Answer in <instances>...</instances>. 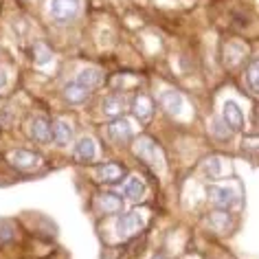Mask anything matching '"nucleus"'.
<instances>
[{
    "label": "nucleus",
    "mask_w": 259,
    "mask_h": 259,
    "mask_svg": "<svg viewBox=\"0 0 259 259\" xmlns=\"http://www.w3.org/2000/svg\"><path fill=\"white\" fill-rule=\"evenodd\" d=\"M206 196H209L211 204L218 206L220 211H229L235 209L239 204V193L231 187H220V185H209L206 187Z\"/></svg>",
    "instance_id": "obj_1"
},
{
    "label": "nucleus",
    "mask_w": 259,
    "mask_h": 259,
    "mask_svg": "<svg viewBox=\"0 0 259 259\" xmlns=\"http://www.w3.org/2000/svg\"><path fill=\"white\" fill-rule=\"evenodd\" d=\"M134 154H137L139 158H143L147 165H152L154 169H163V156H160V150L150 137L137 139V143H134Z\"/></svg>",
    "instance_id": "obj_2"
},
{
    "label": "nucleus",
    "mask_w": 259,
    "mask_h": 259,
    "mask_svg": "<svg viewBox=\"0 0 259 259\" xmlns=\"http://www.w3.org/2000/svg\"><path fill=\"white\" fill-rule=\"evenodd\" d=\"M145 224V215L139 211H127V213H121L119 218H116V224H114V231L119 237H130L134 235V233H139L141 229H143Z\"/></svg>",
    "instance_id": "obj_3"
},
{
    "label": "nucleus",
    "mask_w": 259,
    "mask_h": 259,
    "mask_svg": "<svg viewBox=\"0 0 259 259\" xmlns=\"http://www.w3.org/2000/svg\"><path fill=\"white\" fill-rule=\"evenodd\" d=\"M79 7H81L79 0H51L49 11H51V18H53V20L68 22L79 14Z\"/></svg>",
    "instance_id": "obj_4"
},
{
    "label": "nucleus",
    "mask_w": 259,
    "mask_h": 259,
    "mask_svg": "<svg viewBox=\"0 0 259 259\" xmlns=\"http://www.w3.org/2000/svg\"><path fill=\"white\" fill-rule=\"evenodd\" d=\"M222 119L226 121V125L231 130H242L244 127V112L242 106L235 99H226L222 106Z\"/></svg>",
    "instance_id": "obj_5"
},
{
    "label": "nucleus",
    "mask_w": 259,
    "mask_h": 259,
    "mask_svg": "<svg viewBox=\"0 0 259 259\" xmlns=\"http://www.w3.org/2000/svg\"><path fill=\"white\" fill-rule=\"evenodd\" d=\"M132 134H134V130L127 119H116L108 125V137L116 141V143H125V141L132 139Z\"/></svg>",
    "instance_id": "obj_6"
},
{
    "label": "nucleus",
    "mask_w": 259,
    "mask_h": 259,
    "mask_svg": "<svg viewBox=\"0 0 259 259\" xmlns=\"http://www.w3.org/2000/svg\"><path fill=\"white\" fill-rule=\"evenodd\" d=\"M40 163H42V158L37 156V154L29 152V150H16L14 154H11V165H16L18 169H22V171L35 169Z\"/></svg>",
    "instance_id": "obj_7"
},
{
    "label": "nucleus",
    "mask_w": 259,
    "mask_h": 259,
    "mask_svg": "<svg viewBox=\"0 0 259 259\" xmlns=\"http://www.w3.org/2000/svg\"><path fill=\"white\" fill-rule=\"evenodd\" d=\"M31 137H33L37 143H49L53 141V125L44 119V116H35L31 121Z\"/></svg>",
    "instance_id": "obj_8"
},
{
    "label": "nucleus",
    "mask_w": 259,
    "mask_h": 259,
    "mask_svg": "<svg viewBox=\"0 0 259 259\" xmlns=\"http://www.w3.org/2000/svg\"><path fill=\"white\" fill-rule=\"evenodd\" d=\"M132 112H134V116H137L139 121L147 123L152 119V114H154L152 99L147 95H137V97H134V101H132Z\"/></svg>",
    "instance_id": "obj_9"
},
{
    "label": "nucleus",
    "mask_w": 259,
    "mask_h": 259,
    "mask_svg": "<svg viewBox=\"0 0 259 259\" xmlns=\"http://www.w3.org/2000/svg\"><path fill=\"white\" fill-rule=\"evenodd\" d=\"M160 103L169 114H183L185 112V99L176 90H165L160 93Z\"/></svg>",
    "instance_id": "obj_10"
},
{
    "label": "nucleus",
    "mask_w": 259,
    "mask_h": 259,
    "mask_svg": "<svg viewBox=\"0 0 259 259\" xmlns=\"http://www.w3.org/2000/svg\"><path fill=\"white\" fill-rule=\"evenodd\" d=\"M97 156V143L90 137H83L77 141L75 145V158L81 160V163H90V160H95Z\"/></svg>",
    "instance_id": "obj_11"
},
{
    "label": "nucleus",
    "mask_w": 259,
    "mask_h": 259,
    "mask_svg": "<svg viewBox=\"0 0 259 259\" xmlns=\"http://www.w3.org/2000/svg\"><path fill=\"white\" fill-rule=\"evenodd\" d=\"M206 224L211 226L213 231L218 233V235H224V233H229L231 231V215L229 213H224V211H213L209 218H206Z\"/></svg>",
    "instance_id": "obj_12"
},
{
    "label": "nucleus",
    "mask_w": 259,
    "mask_h": 259,
    "mask_svg": "<svg viewBox=\"0 0 259 259\" xmlns=\"http://www.w3.org/2000/svg\"><path fill=\"white\" fill-rule=\"evenodd\" d=\"M143 193H145V183L139 176H130L125 180V185H123V196H125L127 200L137 202V200L143 198Z\"/></svg>",
    "instance_id": "obj_13"
},
{
    "label": "nucleus",
    "mask_w": 259,
    "mask_h": 259,
    "mask_svg": "<svg viewBox=\"0 0 259 259\" xmlns=\"http://www.w3.org/2000/svg\"><path fill=\"white\" fill-rule=\"evenodd\" d=\"M97 176H99L103 183H119V180H123V176H125V171L116 163H106L97 169Z\"/></svg>",
    "instance_id": "obj_14"
},
{
    "label": "nucleus",
    "mask_w": 259,
    "mask_h": 259,
    "mask_svg": "<svg viewBox=\"0 0 259 259\" xmlns=\"http://www.w3.org/2000/svg\"><path fill=\"white\" fill-rule=\"evenodd\" d=\"M88 93L90 90L83 88L81 83L70 81V83H66V88H64V99H66L68 103H83L86 101V97H88Z\"/></svg>",
    "instance_id": "obj_15"
},
{
    "label": "nucleus",
    "mask_w": 259,
    "mask_h": 259,
    "mask_svg": "<svg viewBox=\"0 0 259 259\" xmlns=\"http://www.w3.org/2000/svg\"><path fill=\"white\" fill-rule=\"evenodd\" d=\"M70 139H73V127H70L66 121H55L53 123V141L55 143L66 147L70 143Z\"/></svg>",
    "instance_id": "obj_16"
},
{
    "label": "nucleus",
    "mask_w": 259,
    "mask_h": 259,
    "mask_svg": "<svg viewBox=\"0 0 259 259\" xmlns=\"http://www.w3.org/2000/svg\"><path fill=\"white\" fill-rule=\"evenodd\" d=\"M77 83H81L83 88H88V90H93L97 88L101 83V70L99 68H83L79 75H77Z\"/></svg>",
    "instance_id": "obj_17"
},
{
    "label": "nucleus",
    "mask_w": 259,
    "mask_h": 259,
    "mask_svg": "<svg viewBox=\"0 0 259 259\" xmlns=\"http://www.w3.org/2000/svg\"><path fill=\"white\" fill-rule=\"evenodd\" d=\"M99 206H101L103 213H119L123 209V200L116 196V193H101Z\"/></svg>",
    "instance_id": "obj_18"
},
{
    "label": "nucleus",
    "mask_w": 259,
    "mask_h": 259,
    "mask_svg": "<svg viewBox=\"0 0 259 259\" xmlns=\"http://www.w3.org/2000/svg\"><path fill=\"white\" fill-rule=\"evenodd\" d=\"M123 110H125V101L121 97H116V95L106 97V101H103V114L106 116H119Z\"/></svg>",
    "instance_id": "obj_19"
},
{
    "label": "nucleus",
    "mask_w": 259,
    "mask_h": 259,
    "mask_svg": "<svg viewBox=\"0 0 259 259\" xmlns=\"http://www.w3.org/2000/svg\"><path fill=\"white\" fill-rule=\"evenodd\" d=\"M224 55H226V64H229V66H235V64L246 55V47L239 42H231V44H226Z\"/></svg>",
    "instance_id": "obj_20"
},
{
    "label": "nucleus",
    "mask_w": 259,
    "mask_h": 259,
    "mask_svg": "<svg viewBox=\"0 0 259 259\" xmlns=\"http://www.w3.org/2000/svg\"><path fill=\"white\" fill-rule=\"evenodd\" d=\"M204 174L209 178H220L224 174V163H222V158H218V156H213V158H206L204 160Z\"/></svg>",
    "instance_id": "obj_21"
},
{
    "label": "nucleus",
    "mask_w": 259,
    "mask_h": 259,
    "mask_svg": "<svg viewBox=\"0 0 259 259\" xmlns=\"http://www.w3.org/2000/svg\"><path fill=\"white\" fill-rule=\"evenodd\" d=\"M211 134L220 141H226L231 137V127L226 125L224 119H211Z\"/></svg>",
    "instance_id": "obj_22"
},
{
    "label": "nucleus",
    "mask_w": 259,
    "mask_h": 259,
    "mask_svg": "<svg viewBox=\"0 0 259 259\" xmlns=\"http://www.w3.org/2000/svg\"><path fill=\"white\" fill-rule=\"evenodd\" d=\"M246 79H248V86L259 93V60L250 62L248 70H246Z\"/></svg>",
    "instance_id": "obj_23"
},
{
    "label": "nucleus",
    "mask_w": 259,
    "mask_h": 259,
    "mask_svg": "<svg viewBox=\"0 0 259 259\" xmlns=\"http://www.w3.org/2000/svg\"><path fill=\"white\" fill-rule=\"evenodd\" d=\"M33 51H35V62L40 64V66L49 64V62H51V57H53V55H51V51L44 47V44H35V49H33Z\"/></svg>",
    "instance_id": "obj_24"
},
{
    "label": "nucleus",
    "mask_w": 259,
    "mask_h": 259,
    "mask_svg": "<svg viewBox=\"0 0 259 259\" xmlns=\"http://www.w3.org/2000/svg\"><path fill=\"white\" fill-rule=\"evenodd\" d=\"M14 237V226L9 220H0V244H7Z\"/></svg>",
    "instance_id": "obj_25"
},
{
    "label": "nucleus",
    "mask_w": 259,
    "mask_h": 259,
    "mask_svg": "<svg viewBox=\"0 0 259 259\" xmlns=\"http://www.w3.org/2000/svg\"><path fill=\"white\" fill-rule=\"evenodd\" d=\"M244 147H246V150H250V152H259V139L257 137L246 139L244 141Z\"/></svg>",
    "instance_id": "obj_26"
},
{
    "label": "nucleus",
    "mask_w": 259,
    "mask_h": 259,
    "mask_svg": "<svg viewBox=\"0 0 259 259\" xmlns=\"http://www.w3.org/2000/svg\"><path fill=\"white\" fill-rule=\"evenodd\" d=\"M7 83H9L7 70H5V68H0V88H7Z\"/></svg>",
    "instance_id": "obj_27"
},
{
    "label": "nucleus",
    "mask_w": 259,
    "mask_h": 259,
    "mask_svg": "<svg viewBox=\"0 0 259 259\" xmlns=\"http://www.w3.org/2000/svg\"><path fill=\"white\" fill-rule=\"evenodd\" d=\"M152 259H167V257H163V255H156V257H152Z\"/></svg>",
    "instance_id": "obj_28"
}]
</instances>
